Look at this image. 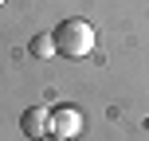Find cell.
Returning a JSON list of instances; mask_svg holds the SVG:
<instances>
[{
	"label": "cell",
	"mask_w": 149,
	"mask_h": 141,
	"mask_svg": "<svg viewBox=\"0 0 149 141\" xmlns=\"http://www.w3.org/2000/svg\"><path fill=\"white\" fill-rule=\"evenodd\" d=\"M55 39V55H63V59H82V55L94 51V28H90L86 20H79V16H71V20H63L59 28L51 31Z\"/></svg>",
	"instance_id": "obj_1"
},
{
	"label": "cell",
	"mask_w": 149,
	"mask_h": 141,
	"mask_svg": "<svg viewBox=\"0 0 149 141\" xmlns=\"http://www.w3.org/2000/svg\"><path fill=\"white\" fill-rule=\"evenodd\" d=\"M79 133H82V114L74 110V106H55V110H51V137L71 141Z\"/></svg>",
	"instance_id": "obj_2"
},
{
	"label": "cell",
	"mask_w": 149,
	"mask_h": 141,
	"mask_svg": "<svg viewBox=\"0 0 149 141\" xmlns=\"http://www.w3.org/2000/svg\"><path fill=\"white\" fill-rule=\"evenodd\" d=\"M20 129H24L31 141H39L43 133H51V110H43V106H28V110L20 114Z\"/></svg>",
	"instance_id": "obj_3"
},
{
	"label": "cell",
	"mask_w": 149,
	"mask_h": 141,
	"mask_svg": "<svg viewBox=\"0 0 149 141\" xmlns=\"http://www.w3.org/2000/svg\"><path fill=\"white\" fill-rule=\"evenodd\" d=\"M28 51L36 55V59H47V55H55V39H51V35H36Z\"/></svg>",
	"instance_id": "obj_4"
},
{
	"label": "cell",
	"mask_w": 149,
	"mask_h": 141,
	"mask_svg": "<svg viewBox=\"0 0 149 141\" xmlns=\"http://www.w3.org/2000/svg\"><path fill=\"white\" fill-rule=\"evenodd\" d=\"M39 141H63V137H39Z\"/></svg>",
	"instance_id": "obj_5"
},
{
	"label": "cell",
	"mask_w": 149,
	"mask_h": 141,
	"mask_svg": "<svg viewBox=\"0 0 149 141\" xmlns=\"http://www.w3.org/2000/svg\"><path fill=\"white\" fill-rule=\"evenodd\" d=\"M0 4H4V0H0Z\"/></svg>",
	"instance_id": "obj_6"
}]
</instances>
